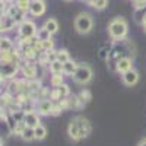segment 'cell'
<instances>
[{
    "label": "cell",
    "mask_w": 146,
    "mask_h": 146,
    "mask_svg": "<svg viewBox=\"0 0 146 146\" xmlns=\"http://www.w3.org/2000/svg\"><path fill=\"white\" fill-rule=\"evenodd\" d=\"M78 63H75L73 60H69L67 63H64L63 64V75H66V76H73L75 75V72H76V69H78Z\"/></svg>",
    "instance_id": "cell-16"
},
{
    "label": "cell",
    "mask_w": 146,
    "mask_h": 146,
    "mask_svg": "<svg viewBox=\"0 0 146 146\" xmlns=\"http://www.w3.org/2000/svg\"><path fill=\"white\" fill-rule=\"evenodd\" d=\"M133 5H135V9H143L146 7V0H133Z\"/></svg>",
    "instance_id": "cell-34"
},
{
    "label": "cell",
    "mask_w": 146,
    "mask_h": 146,
    "mask_svg": "<svg viewBox=\"0 0 146 146\" xmlns=\"http://www.w3.org/2000/svg\"><path fill=\"white\" fill-rule=\"evenodd\" d=\"M67 104H69V108H82L80 107V102H79V98H78V95H70L69 98H67Z\"/></svg>",
    "instance_id": "cell-27"
},
{
    "label": "cell",
    "mask_w": 146,
    "mask_h": 146,
    "mask_svg": "<svg viewBox=\"0 0 146 146\" xmlns=\"http://www.w3.org/2000/svg\"><path fill=\"white\" fill-rule=\"evenodd\" d=\"M48 70H50L51 75H63V63H60L58 60H57V62H54V63L50 64Z\"/></svg>",
    "instance_id": "cell-21"
},
{
    "label": "cell",
    "mask_w": 146,
    "mask_h": 146,
    "mask_svg": "<svg viewBox=\"0 0 146 146\" xmlns=\"http://www.w3.org/2000/svg\"><path fill=\"white\" fill-rule=\"evenodd\" d=\"M0 48H2V51H13L15 47H13V42H12L9 38L3 36L2 38V42H0Z\"/></svg>",
    "instance_id": "cell-23"
},
{
    "label": "cell",
    "mask_w": 146,
    "mask_h": 146,
    "mask_svg": "<svg viewBox=\"0 0 146 146\" xmlns=\"http://www.w3.org/2000/svg\"><path fill=\"white\" fill-rule=\"evenodd\" d=\"M42 86H44V85H42V80L38 79V78L28 80V89H29V92H36V91H40Z\"/></svg>",
    "instance_id": "cell-18"
},
{
    "label": "cell",
    "mask_w": 146,
    "mask_h": 146,
    "mask_svg": "<svg viewBox=\"0 0 146 146\" xmlns=\"http://www.w3.org/2000/svg\"><path fill=\"white\" fill-rule=\"evenodd\" d=\"M92 78H94V72H92L91 66L86 64V63H80L78 66L76 72H75V75L72 76L73 82L78 83V85H82V86L88 85L92 80Z\"/></svg>",
    "instance_id": "cell-4"
},
{
    "label": "cell",
    "mask_w": 146,
    "mask_h": 146,
    "mask_svg": "<svg viewBox=\"0 0 146 146\" xmlns=\"http://www.w3.org/2000/svg\"><path fill=\"white\" fill-rule=\"evenodd\" d=\"M57 91H58V94H60V96L64 100V98H69L70 96V88H69V85L67 83H63L62 86H58V88H56Z\"/></svg>",
    "instance_id": "cell-28"
},
{
    "label": "cell",
    "mask_w": 146,
    "mask_h": 146,
    "mask_svg": "<svg viewBox=\"0 0 146 146\" xmlns=\"http://www.w3.org/2000/svg\"><path fill=\"white\" fill-rule=\"evenodd\" d=\"M29 13L32 16H41L44 15L45 12V5L42 0H35V2H31V6H29Z\"/></svg>",
    "instance_id": "cell-13"
},
{
    "label": "cell",
    "mask_w": 146,
    "mask_h": 146,
    "mask_svg": "<svg viewBox=\"0 0 146 146\" xmlns=\"http://www.w3.org/2000/svg\"><path fill=\"white\" fill-rule=\"evenodd\" d=\"M94 28V21H92V16L89 13H79L75 19V29L85 35V34H89L91 29Z\"/></svg>",
    "instance_id": "cell-5"
},
{
    "label": "cell",
    "mask_w": 146,
    "mask_h": 146,
    "mask_svg": "<svg viewBox=\"0 0 146 146\" xmlns=\"http://www.w3.org/2000/svg\"><path fill=\"white\" fill-rule=\"evenodd\" d=\"M86 2L89 3L91 7H94V9H96V10H102V9H105L107 5H108V0H86Z\"/></svg>",
    "instance_id": "cell-20"
},
{
    "label": "cell",
    "mask_w": 146,
    "mask_h": 146,
    "mask_svg": "<svg viewBox=\"0 0 146 146\" xmlns=\"http://www.w3.org/2000/svg\"><path fill=\"white\" fill-rule=\"evenodd\" d=\"M137 146H146V137H145V139H142V140H139Z\"/></svg>",
    "instance_id": "cell-35"
},
{
    "label": "cell",
    "mask_w": 146,
    "mask_h": 146,
    "mask_svg": "<svg viewBox=\"0 0 146 146\" xmlns=\"http://www.w3.org/2000/svg\"><path fill=\"white\" fill-rule=\"evenodd\" d=\"M42 42V47H44V51H50L54 48V41L50 38V40H45V41H41Z\"/></svg>",
    "instance_id": "cell-33"
},
{
    "label": "cell",
    "mask_w": 146,
    "mask_h": 146,
    "mask_svg": "<svg viewBox=\"0 0 146 146\" xmlns=\"http://www.w3.org/2000/svg\"><path fill=\"white\" fill-rule=\"evenodd\" d=\"M34 130H35V140H44V139H45V136H47V129H45L42 124H40L38 127H35Z\"/></svg>",
    "instance_id": "cell-24"
},
{
    "label": "cell",
    "mask_w": 146,
    "mask_h": 146,
    "mask_svg": "<svg viewBox=\"0 0 146 146\" xmlns=\"http://www.w3.org/2000/svg\"><path fill=\"white\" fill-rule=\"evenodd\" d=\"M40 117H41V115L36 113V111H34V113H27V114H25V118H23V121L27 123L28 127L35 129V127H38V126L41 124Z\"/></svg>",
    "instance_id": "cell-12"
},
{
    "label": "cell",
    "mask_w": 146,
    "mask_h": 146,
    "mask_svg": "<svg viewBox=\"0 0 146 146\" xmlns=\"http://www.w3.org/2000/svg\"><path fill=\"white\" fill-rule=\"evenodd\" d=\"M92 131V126L89 123L88 118H85L83 115L75 117L67 126V135L73 142H80L83 139H86Z\"/></svg>",
    "instance_id": "cell-2"
},
{
    "label": "cell",
    "mask_w": 146,
    "mask_h": 146,
    "mask_svg": "<svg viewBox=\"0 0 146 146\" xmlns=\"http://www.w3.org/2000/svg\"><path fill=\"white\" fill-rule=\"evenodd\" d=\"M31 2H35V0H31Z\"/></svg>",
    "instance_id": "cell-38"
},
{
    "label": "cell",
    "mask_w": 146,
    "mask_h": 146,
    "mask_svg": "<svg viewBox=\"0 0 146 146\" xmlns=\"http://www.w3.org/2000/svg\"><path fill=\"white\" fill-rule=\"evenodd\" d=\"M25 142H32V140H35V130L34 129H31V127H27L25 129V131L22 133V136H21Z\"/></svg>",
    "instance_id": "cell-25"
},
{
    "label": "cell",
    "mask_w": 146,
    "mask_h": 146,
    "mask_svg": "<svg viewBox=\"0 0 146 146\" xmlns=\"http://www.w3.org/2000/svg\"><path fill=\"white\" fill-rule=\"evenodd\" d=\"M57 60H58L60 63H63V64H64V63H67L69 60H72V58H70L69 51L63 48V50H58V57H57Z\"/></svg>",
    "instance_id": "cell-29"
},
{
    "label": "cell",
    "mask_w": 146,
    "mask_h": 146,
    "mask_svg": "<svg viewBox=\"0 0 146 146\" xmlns=\"http://www.w3.org/2000/svg\"><path fill=\"white\" fill-rule=\"evenodd\" d=\"M127 32H129V25L123 18H114L108 23V35L113 40V42L126 40Z\"/></svg>",
    "instance_id": "cell-3"
},
{
    "label": "cell",
    "mask_w": 146,
    "mask_h": 146,
    "mask_svg": "<svg viewBox=\"0 0 146 146\" xmlns=\"http://www.w3.org/2000/svg\"><path fill=\"white\" fill-rule=\"evenodd\" d=\"M78 98H79V102H80V107L83 108L85 105H88L92 100V94L89 89H82L79 94H78Z\"/></svg>",
    "instance_id": "cell-15"
},
{
    "label": "cell",
    "mask_w": 146,
    "mask_h": 146,
    "mask_svg": "<svg viewBox=\"0 0 146 146\" xmlns=\"http://www.w3.org/2000/svg\"><path fill=\"white\" fill-rule=\"evenodd\" d=\"M18 31H19L21 38H34V36L36 35V32H38L36 25L32 21H23L18 27Z\"/></svg>",
    "instance_id": "cell-8"
},
{
    "label": "cell",
    "mask_w": 146,
    "mask_h": 146,
    "mask_svg": "<svg viewBox=\"0 0 146 146\" xmlns=\"http://www.w3.org/2000/svg\"><path fill=\"white\" fill-rule=\"evenodd\" d=\"M36 113H38L40 115H51V113H53V101L51 100L36 101Z\"/></svg>",
    "instance_id": "cell-9"
},
{
    "label": "cell",
    "mask_w": 146,
    "mask_h": 146,
    "mask_svg": "<svg viewBox=\"0 0 146 146\" xmlns=\"http://www.w3.org/2000/svg\"><path fill=\"white\" fill-rule=\"evenodd\" d=\"M121 80H123V83L126 85V86H135V85L139 82V73L135 69H131V70H129V72L121 75Z\"/></svg>",
    "instance_id": "cell-10"
},
{
    "label": "cell",
    "mask_w": 146,
    "mask_h": 146,
    "mask_svg": "<svg viewBox=\"0 0 146 146\" xmlns=\"http://www.w3.org/2000/svg\"><path fill=\"white\" fill-rule=\"evenodd\" d=\"M36 38H38L40 41H45V40H50L51 38V34L42 27L41 29H38V32H36Z\"/></svg>",
    "instance_id": "cell-30"
},
{
    "label": "cell",
    "mask_w": 146,
    "mask_h": 146,
    "mask_svg": "<svg viewBox=\"0 0 146 146\" xmlns=\"http://www.w3.org/2000/svg\"><path fill=\"white\" fill-rule=\"evenodd\" d=\"M15 100V96L12 95L10 92H7V91H5L3 94H2V107H6V105H9L12 101Z\"/></svg>",
    "instance_id": "cell-31"
},
{
    "label": "cell",
    "mask_w": 146,
    "mask_h": 146,
    "mask_svg": "<svg viewBox=\"0 0 146 146\" xmlns=\"http://www.w3.org/2000/svg\"><path fill=\"white\" fill-rule=\"evenodd\" d=\"M131 69H133V58H130V57L120 58L117 62V73H120V75H123V73H126Z\"/></svg>",
    "instance_id": "cell-11"
},
{
    "label": "cell",
    "mask_w": 146,
    "mask_h": 146,
    "mask_svg": "<svg viewBox=\"0 0 146 146\" xmlns=\"http://www.w3.org/2000/svg\"><path fill=\"white\" fill-rule=\"evenodd\" d=\"M21 72V63L18 62H5L0 66V76H2V82L9 79H15V76Z\"/></svg>",
    "instance_id": "cell-6"
},
{
    "label": "cell",
    "mask_w": 146,
    "mask_h": 146,
    "mask_svg": "<svg viewBox=\"0 0 146 146\" xmlns=\"http://www.w3.org/2000/svg\"><path fill=\"white\" fill-rule=\"evenodd\" d=\"M64 83V76L63 75H51L50 78V85L53 88H58Z\"/></svg>",
    "instance_id": "cell-22"
},
{
    "label": "cell",
    "mask_w": 146,
    "mask_h": 146,
    "mask_svg": "<svg viewBox=\"0 0 146 146\" xmlns=\"http://www.w3.org/2000/svg\"><path fill=\"white\" fill-rule=\"evenodd\" d=\"M111 48H113V44H104V45L100 48V51H98L100 58L104 60V62H108L110 54H111Z\"/></svg>",
    "instance_id": "cell-17"
},
{
    "label": "cell",
    "mask_w": 146,
    "mask_h": 146,
    "mask_svg": "<svg viewBox=\"0 0 146 146\" xmlns=\"http://www.w3.org/2000/svg\"><path fill=\"white\" fill-rule=\"evenodd\" d=\"M143 27H146V16H145V19H143V23H142Z\"/></svg>",
    "instance_id": "cell-36"
},
{
    "label": "cell",
    "mask_w": 146,
    "mask_h": 146,
    "mask_svg": "<svg viewBox=\"0 0 146 146\" xmlns=\"http://www.w3.org/2000/svg\"><path fill=\"white\" fill-rule=\"evenodd\" d=\"M16 25H18V23H16V21L13 18H10L7 15L2 16V32H7L10 29H13Z\"/></svg>",
    "instance_id": "cell-14"
},
{
    "label": "cell",
    "mask_w": 146,
    "mask_h": 146,
    "mask_svg": "<svg viewBox=\"0 0 146 146\" xmlns=\"http://www.w3.org/2000/svg\"><path fill=\"white\" fill-rule=\"evenodd\" d=\"M44 28L53 35V34H56L57 29H58V23H57L56 19H48V21H45V23H44Z\"/></svg>",
    "instance_id": "cell-19"
},
{
    "label": "cell",
    "mask_w": 146,
    "mask_h": 146,
    "mask_svg": "<svg viewBox=\"0 0 146 146\" xmlns=\"http://www.w3.org/2000/svg\"><path fill=\"white\" fill-rule=\"evenodd\" d=\"M27 127H28V126H27L25 121H19V123H16V127H15L13 135H16V136H22V133L25 131Z\"/></svg>",
    "instance_id": "cell-32"
},
{
    "label": "cell",
    "mask_w": 146,
    "mask_h": 146,
    "mask_svg": "<svg viewBox=\"0 0 146 146\" xmlns=\"http://www.w3.org/2000/svg\"><path fill=\"white\" fill-rule=\"evenodd\" d=\"M64 110L66 108L63 107L62 101H53V113H51V115H60Z\"/></svg>",
    "instance_id": "cell-26"
},
{
    "label": "cell",
    "mask_w": 146,
    "mask_h": 146,
    "mask_svg": "<svg viewBox=\"0 0 146 146\" xmlns=\"http://www.w3.org/2000/svg\"><path fill=\"white\" fill-rule=\"evenodd\" d=\"M135 54H136V47L127 38L121 40V41H114L113 42V48H111V54H110V58L107 62L110 70L117 72V62L120 58H124V57L133 58Z\"/></svg>",
    "instance_id": "cell-1"
},
{
    "label": "cell",
    "mask_w": 146,
    "mask_h": 146,
    "mask_svg": "<svg viewBox=\"0 0 146 146\" xmlns=\"http://www.w3.org/2000/svg\"><path fill=\"white\" fill-rule=\"evenodd\" d=\"M145 32H146V27H145Z\"/></svg>",
    "instance_id": "cell-37"
},
{
    "label": "cell",
    "mask_w": 146,
    "mask_h": 146,
    "mask_svg": "<svg viewBox=\"0 0 146 146\" xmlns=\"http://www.w3.org/2000/svg\"><path fill=\"white\" fill-rule=\"evenodd\" d=\"M38 63H32V62H27L25 58L21 60V73L22 76L31 80V79H36L38 78Z\"/></svg>",
    "instance_id": "cell-7"
}]
</instances>
